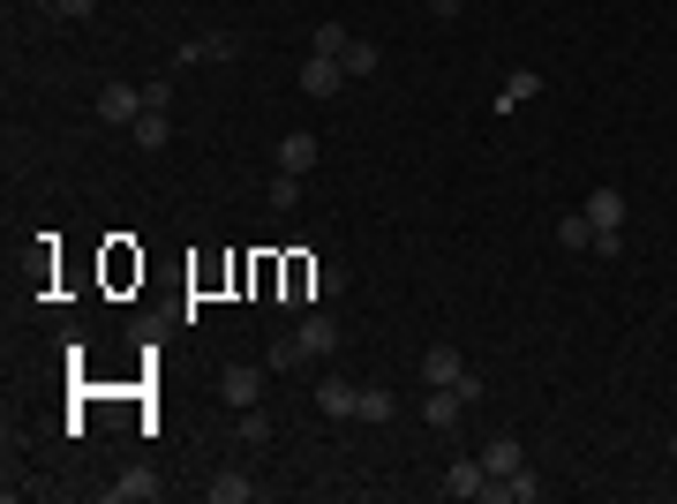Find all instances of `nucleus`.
Masks as SVG:
<instances>
[{"label": "nucleus", "instance_id": "obj_27", "mask_svg": "<svg viewBox=\"0 0 677 504\" xmlns=\"http://www.w3.org/2000/svg\"><path fill=\"white\" fill-rule=\"evenodd\" d=\"M31 8H45V15H61V0H31Z\"/></svg>", "mask_w": 677, "mask_h": 504}, {"label": "nucleus", "instance_id": "obj_4", "mask_svg": "<svg viewBox=\"0 0 677 504\" xmlns=\"http://www.w3.org/2000/svg\"><path fill=\"white\" fill-rule=\"evenodd\" d=\"M338 84H346V68H338L332 53H309V61H301V90H309V98H338Z\"/></svg>", "mask_w": 677, "mask_h": 504}, {"label": "nucleus", "instance_id": "obj_3", "mask_svg": "<svg viewBox=\"0 0 677 504\" xmlns=\"http://www.w3.org/2000/svg\"><path fill=\"white\" fill-rule=\"evenodd\" d=\"M294 339H301V354H309V362H332V354H338V317H324V309H309Z\"/></svg>", "mask_w": 677, "mask_h": 504}, {"label": "nucleus", "instance_id": "obj_20", "mask_svg": "<svg viewBox=\"0 0 677 504\" xmlns=\"http://www.w3.org/2000/svg\"><path fill=\"white\" fill-rule=\"evenodd\" d=\"M354 421H391V392H384V384H362V407H354Z\"/></svg>", "mask_w": 677, "mask_h": 504}, {"label": "nucleus", "instance_id": "obj_18", "mask_svg": "<svg viewBox=\"0 0 677 504\" xmlns=\"http://www.w3.org/2000/svg\"><path fill=\"white\" fill-rule=\"evenodd\" d=\"M542 497V474H535V467H512L505 474V504H535Z\"/></svg>", "mask_w": 677, "mask_h": 504}, {"label": "nucleus", "instance_id": "obj_16", "mask_svg": "<svg viewBox=\"0 0 677 504\" xmlns=\"http://www.w3.org/2000/svg\"><path fill=\"white\" fill-rule=\"evenodd\" d=\"M466 377V362L452 354V346H429L422 354V384H460Z\"/></svg>", "mask_w": 677, "mask_h": 504}, {"label": "nucleus", "instance_id": "obj_19", "mask_svg": "<svg viewBox=\"0 0 677 504\" xmlns=\"http://www.w3.org/2000/svg\"><path fill=\"white\" fill-rule=\"evenodd\" d=\"M377 61H384V53L369 39H354L346 53H338V68H346V76H377Z\"/></svg>", "mask_w": 677, "mask_h": 504}, {"label": "nucleus", "instance_id": "obj_25", "mask_svg": "<svg viewBox=\"0 0 677 504\" xmlns=\"http://www.w3.org/2000/svg\"><path fill=\"white\" fill-rule=\"evenodd\" d=\"M90 8H98V0H61V15H68V23H90Z\"/></svg>", "mask_w": 677, "mask_h": 504}, {"label": "nucleus", "instance_id": "obj_28", "mask_svg": "<svg viewBox=\"0 0 677 504\" xmlns=\"http://www.w3.org/2000/svg\"><path fill=\"white\" fill-rule=\"evenodd\" d=\"M670 460H677V429H670Z\"/></svg>", "mask_w": 677, "mask_h": 504}, {"label": "nucleus", "instance_id": "obj_2", "mask_svg": "<svg viewBox=\"0 0 677 504\" xmlns=\"http://www.w3.org/2000/svg\"><path fill=\"white\" fill-rule=\"evenodd\" d=\"M143 106H151V90H136V84H106V90H98V121L136 128V121H143Z\"/></svg>", "mask_w": 677, "mask_h": 504}, {"label": "nucleus", "instance_id": "obj_14", "mask_svg": "<svg viewBox=\"0 0 677 504\" xmlns=\"http://www.w3.org/2000/svg\"><path fill=\"white\" fill-rule=\"evenodd\" d=\"M249 497H256L249 467H218V474H212V504H249Z\"/></svg>", "mask_w": 677, "mask_h": 504}, {"label": "nucleus", "instance_id": "obj_21", "mask_svg": "<svg viewBox=\"0 0 677 504\" xmlns=\"http://www.w3.org/2000/svg\"><path fill=\"white\" fill-rule=\"evenodd\" d=\"M264 362H271V369H301L309 354H301V339L287 332V339H271V354H264Z\"/></svg>", "mask_w": 677, "mask_h": 504}, {"label": "nucleus", "instance_id": "obj_6", "mask_svg": "<svg viewBox=\"0 0 677 504\" xmlns=\"http://www.w3.org/2000/svg\"><path fill=\"white\" fill-rule=\"evenodd\" d=\"M512 467H527V444H519V437H505V429H497V437L482 444V474H490V482H505Z\"/></svg>", "mask_w": 677, "mask_h": 504}, {"label": "nucleus", "instance_id": "obj_12", "mask_svg": "<svg viewBox=\"0 0 677 504\" xmlns=\"http://www.w3.org/2000/svg\"><path fill=\"white\" fill-rule=\"evenodd\" d=\"M316 167V136L294 128V136H279V173H309Z\"/></svg>", "mask_w": 677, "mask_h": 504}, {"label": "nucleus", "instance_id": "obj_17", "mask_svg": "<svg viewBox=\"0 0 677 504\" xmlns=\"http://www.w3.org/2000/svg\"><path fill=\"white\" fill-rule=\"evenodd\" d=\"M557 249H594V226H588V211H565V218H557Z\"/></svg>", "mask_w": 677, "mask_h": 504}, {"label": "nucleus", "instance_id": "obj_13", "mask_svg": "<svg viewBox=\"0 0 677 504\" xmlns=\"http://www.w3.org/2000/svg\"><path fill=\"white\" fill-rule=\"evenodd\" d=\"M527 98H542V76H535V68H512L505 84H497V114H512V106H527Z\"/></svg>", "mask_w": 677, "mask_h": 504}, {"label": "nucleus", "instance_id": "obj_8", "mask_svg": "<svg viewBox=\"0 0 677 504\" xmlns=\"http://www.w3.org/2000/svg\"><path fill=\"white\" fill-rule=\"evenodd\" d=\"M316 407L332 421H354V407H362V384H346V377H324L316 384Z\"/></svg>", "mask_w": 677, "mask_h": 504}, {"label": "nucleus", "instance_id": "obj_9", "mask_svg": "<svg viewBox=\"0 0 677 504\" xmlns=\"http://www.w3.org/2000/svg\"><path fill=\"white\" fill-rule=\"evenodd\" d=\"M588 226L594 234H625V196H617V189H594L588 196Z\"/></svg>", "mask_w": 677, "mask_h": 504}, {"label": "nucleus", "instance_id": "obj_26", "mask_svg": "<svg viewBox=\"0 0 677 504\" xmlns=\"http://www.w3.org/2000/svg\"><path fill=\"white\" fill-rule=\"evenodd\" d=\"M460 8H466V0H429V15H437V23H452Z\"/></svg>", "mask_w": 677, "mask_h": 504}, {"label": "nucleus", "instance_id": "obj_23", "mask_svg": "<svg viewBox=\"0 0 677 504\" xmlns=\"http://www.w3.org/2000/svg\"><path fill=\"white\" fill-rule=\"evenodd\" d=\"M346 45H354V39H346V23H316V45H309V53H332V61H338Z\"/></svg>", "mask_w": 677, "mask_h": 504}, {"label": "nucleus", "instance_id": "obj_7", "mask_svg": "<svg viewBox=\"0 0 677 504\" xmlns=\"http://www.w3.org/2000/svg\"><path fill=\"white\" fill-rule=\"evenodd\" d=\"M460 415H466L460 392H452V384H429V399H422V421H429V429H460Z\"/></svg>", "mask_w": 677, "mask_h": 504}, {"label": "nucleus", "instance_id": "obj_15", "mask_svg": "<svg viewBox=\"0 0 677 504\" xmlns=\"http://www.w3.org/2000/svg\"><path fill=\"white\" fill-rule=\"evenodd\" d=\"M166 143H173L166 106H143V121H136V151H166Z\"/></svg>", "mask_w": 677, "mask_h": 504}, {"label": "nucleus", "instance_id": "obj_1", "mask_svg": "<svg viewBox=\"0 0 677 504\" xmlns=\"http://www.w3.org/2000/svg\"><path fill=\"white\" fill-rule=\"evenodd\" d=\"M264 377H271V362H234V369L218 377V399H226L234 415H249V407H264Z\"/></svg>", "mask_w": 677, "mask_h": 504}, {"label": "nucleus", "instance_id": "obj_5", "mask_svg": "<svg viewBox=\"0 0 677 504\" xmlns=\"http://www.w3.org/2000/svg\"><path fill=\"white\" fill-rule=\"evenodd\" d=\"M159 490H166V482H159L151 467H128L121 482H106V504H151Z\"/></svg>", "mask_w": 677, "mask_h": 504}, {"label": "nucleus", "instance_id": "obj_24", "mask_svg": "<svg viewBox=\"0 0 677 504\" xmlns=\"http://www.w3.org/2000/svg\"><path fill=\"white\" fill-rule=\"evenodd\" d=\"M264 437H271V421H264V407H249L241 415V444H264Z\"/></svg>", "mask_w": 677, "mask_h": 504}, {"label": "nucleus", "instance_id": "obj_22", "mask_svg": "<svg viewBox=\"0 0 677 504\" xmlns=\"http://www.w3.org/2000/svg\"><path fill=\"white\" fill-rule=\"evenodd\" d=\"M294 204H301V173H279V181H271V211L287 218Z\"/></svg>", "mask_w": 677, "mask_h": 504}, {"label": "nucleus", "instance_id": "obj_11", "mask_svg": "<svg viewBox=\"0 0 677 504\" xmlns=\"http://www.w3.org/2000/svg\"><path fill=\"white\" fill-rule=\"evenodd\" d=\"M173 61H181V68H196V61H234V39H226V31H204V39L181 45Z\"/></svg>", "mask_w": 677, "mask_h": 504}, {"label": "nucleus", "instance_id": "obj_10", "mask_svg": "<svg viewBox=\"0 0 677 504\" xmlns=\"http://www.w3.org/2000/svg\"><path fill=\"white\" fill-rule=\"evenodd\" d=\"M437 490H444V497H482V490H490V474H482V460H452Z\"/></svg>", "mask_w": 677, "mask_h": 504}]
</instances>
